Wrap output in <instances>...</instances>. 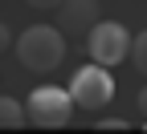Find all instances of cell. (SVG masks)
Returning a JSON list of instances; mask_svg holds the SVG:
<instances>
[{
    "label": "cell",
    "mask_w": 147,
    "mask_h": 134,
    "mask_svg": "<svg viewBox=\"0 0 147 134\" xmlns=\"http://www.w3.org/2000/svg\"><path fill=\"white\" fill-rule=\"evenodd\" d=\"M131 61H135V69L143 73V77H147V29L131 41Z\"/></svg>",
    "instance_id": "obj_7"
},
{
    "label": "cell",
    "mask_w": 147,
    "mask_h": 134,
    "mask_svg": "<svg viewBox=\"0 0 147 134\" xmlns=\"http://www.w3.org/2000/svg\"><path fill=\"white\" fill-rule=\"evenodd\" d=\"M25 110H29V126L61 130V126H69V118H74V93L61 89V85H37V89L29 93Z\"/></svg>",
    "instance_id": "obj_2"
},
{
    "label": "cell",
    "mask_w": 147,
    "mask_h": 134,
    "mask_svg": "<svg viewBox=\"0 0 147 134\" xmlns=\"http://www.w3.org/2000/svg\"><path fill=\"white\" fill-rule=\"evenodd\" d=\"M98 130H127L123 118H98Z\"/></svg>",
    "instance_id": "obj_9"
},
{
    "label": "cell",
    "mask_w": 147,
    "mask_h": 134,
    "mask_svg": "<svg viewBox=\"0 0 147 134\" xmlns=\"http://www.w3.org/2000/svg\"><path fill=\"white\" fill-rule=\"evenodd\" d=\"M21 126H29V110H25V102H16V98H8V93H0V130H21Z\"/></svg>",
    "instance_id": "obj_6"
},
{
    "label": "cell",
    "mask_w": 147,
    "mask_h": 134,
    "mask_svg": "<svg viewBox=\"0 0 147 134\" xmlns=\"http://www.w3.org/2000/svg\"><path fill=\"white\" fill-rule=\"evenodd\" d=\"M135 106H139V114H143V118H147V85L139 89V98H135Z\"/></svg>",
    "instance_id": "obj_11"
},
{
    "label": "cell",
    "mask_w": 147,
    "mask_h": 134,
    "mask_svg": "<svg viewBox=\"0 0 147 134\" xmlns=\"http://www.w3.org/2000/svg\"><path fill=\"white\" fill-rule=\"evenodd\" d=\"M86 53H90V61L115 69L119 61L131 57V29L119 25V21H98L86 33Z\"/></svg>",
    "instance_id": "obj_4"
},
{
    "label": "cell",
    "mask_w": 147,
    "mask_h": 134,
    "mask_svg": "<svg viewBox=\"0 0 147 134\" xmlns=\"http://www.w3.org/2000/svg\"><path fill=\"white\" fill-rule=\"evenodd\" d=\"M69 93H74V106H78V110H102V106L115 102V77H110L106 65L90 61L82 69H74Z\"/></svg>",
    "instance_id": "obj_3"
},
{
    "label": "cell",
    "mask_w": 147,
    "mask_h": 134,
    "mask_svg": "<svg viewBox=\"0 0 147 134\" xmlns=\"http://www.w3.org/2000/svg\"><path fill=\"white\" fill-rule=\"evenodd\" d=\"M102 21L98 16V0H61L57 4V29L65 37H86Z\"/></svg>",
    "instance_id": "obj_5"
},
{
    "label": "cell",
    "mask_w": 147,
    "mask_h": 134,
    "mask_svg": "<svg viewBox=\"0 0 147 134\" xmlns=\"http://www.w3.org/2000/svg\"><path fill=\"white\" fill-rule=\"evenodd\" d=\"M143 130H147V122H143Z\"/></svg>",
    "instance_id": "obj_12"
},
{
    "label": "cell",
    "mask_w": 147,
    "mask_h": 134,
    "mask_svg": "<svg viewBox=\"0 0 147 134\" xmlns=\"http://www.w3.org/2000/svg\"><path fill=\"white\" fill-rule=\"evenodd\" d=\"M65 57V33L57 25H29L16 37V61L29 73H53Z\"/></svg>",
    "instance_id": "obj_1"
},
{
    "label": "cell",
    "mask_w": 147,
    "mask_h": 134,
    "mask_svg": "<svg viewBox=\"0 0 147 134\" xmlns=\"http://www.w3.org/2000/svg\"><path fill=\"white\" fill-rule=\"evenodd\" d=\"M25 4H29V8H37V12H49V8H57L61 0H25Z\"/></svg>",
    "instance_id": "obj_10"
},
{
    "label": "cell",
    "mask_w": 147,
    "mask_h": 134,
    "mask_svg": "<svg viewBox=\"0 0 147 134\" xmlns=\"http://www.w3.org/2000/svg\"><path fill=\"white\" fill-rule=\"evenodd\" d=\"M8 45H16L12 41V29H8V21H0V53H4Z\"/></svg>",
    "instance_id": "obj_8"
}]
</instances>
